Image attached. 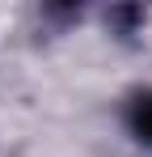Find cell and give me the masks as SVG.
<instances>
[{"instance_id": "1", "label": "cell", "mask_w": 152, "mask_h": 157, "mask_svg": "<svg viewBox=\"0 0 152 157\" xmlns=\"http://www.w3.org/2000/svg\"><path fill=\"white\" fill-rule=\"evenodd\" d=\"M131 128H135V136H139L144 144H152V94H139V98H135V106H131Z\"/></svg>"}]
</instances>
